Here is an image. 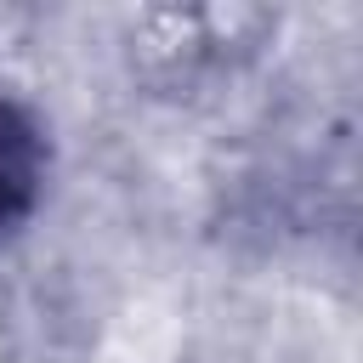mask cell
Wrapping results in <instances>:
<instances>
[{
  "mask_svg": "<svg viewBox=\"0 0 363 363\" xmlns=\"http://www.w3.org/2000/svg\"><path fill=\"white\" fill-rule=\"evenodd\" d=\"M40 182H45V136L17 102H0V221L28 216Z\"/></svg>",
  "mask_w": 363,
  "mask_h": 363,
  "instance_id": "obj_1",
  "label": "cell"
}]
</instances>
